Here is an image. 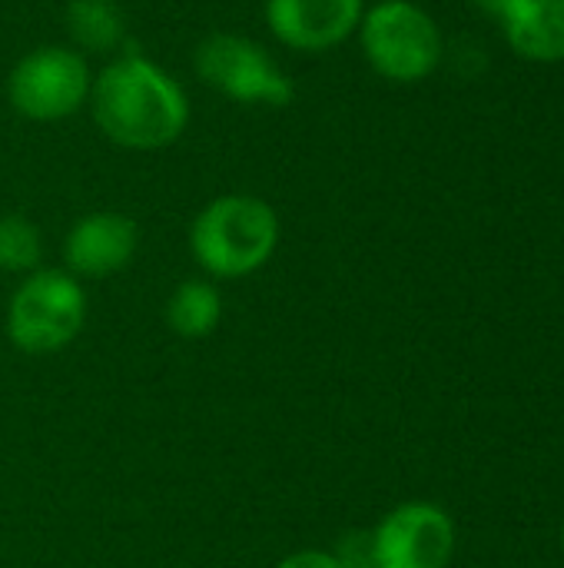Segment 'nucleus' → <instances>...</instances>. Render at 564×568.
<instances>
[{"mask_svg":"<svg viewBox=\"0 0 564 568\" xmlns=\"http://www.w3.org/2000/svg\"><path fill=\"white\" fill-rule=\"evenodd\" d=\"M362 13V0H266L273 37L299 53L336 50L359 30Z\"/></svg>","mask_w":564,"mask_h":568,"instance_id":"8","label":"nucleus"},{"mask_svg":"<svg viewBox=\"0 0 564 568\" xmlns=\"http://www.w3.org/2000/svg\"><path fill=\"white\" fill-rule=\"evenodd\" d=\"M509 47L532 63L564 60V0H509L499 13Z\"/></svg>","mask_w":564,"mask_h":568,"instance_id":"10","label":"nucleus"},{"mask_svg":"<svg viewBox=\"0 0 564 568\" xmlns=\"http://www.w3.org/2000/svg\"><path fill=\"white\" fill-rule=\"evenodd\" d=\"M455 556V526L432 503L392 509L372 532L376 568H449Z\"/></svg>","mask_w":564,"mask_h":568,"instance_id":"7","label":"nucleus"},{"mask_svg":"<svg viewBox=\"0 0 564 568\" xmlns=\"http://www.w3.org/2000/svg\"><path fill=\"white\" fill-rule=\"evenodd\" d=\"M359 43L369 67L389 83H422L442 63V30L412 0H379L359 20Z\"/></svg>","mask_w":564,"mask_h":568,"instance_id":"3","label":"nucleus"},{"mask_svg":"<svg viewBox=\"0 0 564 568\" xmlns=\"http://www.w3.org/2000/svg\"><path fill=\"white\" fill-rule=\"evenodd\" d=\"M219 313H223L219 293L209 283H199V280L180 283L176 293L170 296V306H166L170 326L186 339L209 336L216 329V323H219Z\"/></svg>","mask_w":564,"mask_h":568,"instance_id":"12","label":"nucleus"},{"mask_svg":"<svg viewBox=\"0 0 564 568\" xmlns=\"http://www.w3.org/2000/svg\"><path fill=\"white\" fill-rule=\"evenodd\" d=\"M562 549H564V526H562Z\"/></svg>","mask_w":564,"mask_h":568,"instance_id":"16","label":"nucleus"},{"mask_svg":"<svg viewBox=\"0 0 564 568\" xmlns=\"http://www.w3.org/2000/svg\"><path fill=\"white\" fill-rule=\"evenodd\" d=\"M66 30L76 50L83 53H110L123 47L126 20L116 0H70L66 3Z\"/></svg>","mask_w":564,"mask_h":568,"instance_id":"11","label":"nucleus"},{"mask_svg":"<svg viewBox=\"0 0 564 568\" xmlns=\"http://www.w3.org/2000/svg\"><path fill=\"white\" fill-rule=\"evenodd\" d=\"M90 110L100 133L123 150H163L189 123L183 87L140 50L116 53L93 77Z\"/></svg>","mask_w":564,"mask_h":568,"instance_id":"1","label":"nucleus"},{"mask_svg":"<svg viewBox=\"0 0 564 568\" xmlns=\"http://www.w3.org/2000/svg\"><path fill=\"white\" fill-rule=\"evenodd\" d=\"M475 3H479V7H482L485 13H492V17H499V13L505 10V3H509V0H475Z\"/></svg>","mask_w":564,"mask_h":568,"instance_id":"15","label":"nucleus"},{"mask_svg":"<svg viewBox=\"0 0 564 568\" xmlns=\"http://www.w3.org/2000/svg\"><path fill=\"white\" fill-rule=\"evenodd\" d=\"M193 67L206 87L243 106L279 110L296 97V83L269 57V50L239 33H209L193 53Z\"/></svg>","mask_w":564,"mask_h":568,"instance_id":"4","label":"nucleus"},{"mask_svg":"<svg viewBox=\"0 0 564 568\" xmlns=\"http://www.w3.org/2000/svg\"><path fill=\"white\" fill-rule=\"evenodd\" d=\"M40 230L23 216H0V270L30 273L40 263Z\"/></svg>","mask_w":564,"mask_h":568,"instance_id":"13","label":"nucleus"},{"mask_svg":"<svg viewBox=\"0 0 564 568\" xmlns=\"http://www.w3.org/2000/svg\"><path fill=\"white\" fill-rule=\"evenodd\" d=\"M279 243V216L259 196L229 193L199 210L189 230L196 263L223 280L249 276L269 263Z\"/></svg>","mask_w":564,"mask_h":568,"instance_id":"2","label":"nucleus"},{"mask_svg":"<svg viewBox=\"0 0 564 568\" xmlns=\"http://www.w3.org/2000/svg\"><path fill=\"white\" fill-rule=\"evenodd\" d=\"M86 320L83 286L57 270H40L17 290L10 303V339L23 353H53L66 346Z\"/></svg>","mask_w":564,"mask_h":568,"instance_id":"6","label":"nucleus"},{"mask_svg":"<svg viewBox=\"0 0 564 568\" xmlns=\"http://www.w3.org/2000/svg\"><path fill=\"white\" fill-rule=\"evenodd\" d=\"M93 73L73 47H37L7 77L10 106L37 123L66 120L90 100Z\"/></svg>","mask_w":564,"mask_h":568,"instance_id":"5","label":"nucleus"},{"mask_svg":"<svg viewBox=\"0 0 564 568\" xmlns=\"http://www.w3.org/2000/svg\"><path fill=\"white\" fill-rule=\"evenodd\" d=\"M276 568H349L339 556L332 552H316V549H306V552H296L289 559H283Z\"/></svg>","mask_w":564,"mask_h":568,"instance_id":"14","label":"nucleus"},{"mask_svg":"<svg viewBox=\"0 0 564 568\" xmlns=\"http://www.w3.org/2000/svg\"><path fill=\"white\" fill-rule=\"evenodd\" d=\"M136 243H140L136 223L123 213L106 210V213H90L73 223L63 256L76 276L100 280V276L120 273L133 260Z\"/></svg>","mask_w":564,"mask_h":568,"instance_id":"9","label":"nucleus"}]
</instances>
